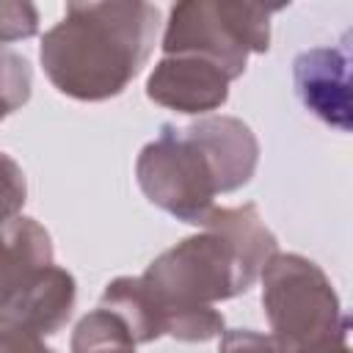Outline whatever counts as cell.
Returning a JSON list of instances; mask_svg holds the SVG:
<instances>
[{
    "mask_svg": "<svg viewBox=\"0 0 353 353\" xmlns=\"http://www.w3.org/2000/svg\"><path fill=\"white\" fill-rule=\"evenodd\" d=\"M201 226L204 234L168 248L141 276L163 334L188 342L221 334L223 317L212 303L245 292L276 254V237L254 204L212 207Z\"/></svg>",
    "mask_w": 353,
    "mask_h": 353,
    "instance_id": "cell-1",
    "label": "cell"
},
{
    "mask_svg": "<svg viewBox=\"0 0 353 353\" xmlns=\"http://www.w3.org/2000/svg\"><path fill=\"white\" fill-rule=\"evenodd\" d=\"M256 154V138L240 119L212 116L188 127L163 124L157 141L143 146L135 174L152 204L201 226L218 193L251 179Z\"/></svg>",
    "mask_w": 353,
    "mask_h": 353,
    "instance_id": "cell-2",
    "label": "cell"
},
{
    "mask_svg": "<svg viewBox=\"0 0 353 353\" xmlns=\"http://www.w3.org/2000/svg\"><path fill=\"white\" fill-rule=\"evenodd\" d=\"M157 33L146 3H72L44 36L41 63L50 80L77 99H108L141 72Z\"/></svg>",
    "mask_w": 353,
    "mask_h": 353,
    "instance_id": "cell-3",
    "label": "cell"
},
{
    "mask_svg": "<svg viewBox=\"0 0 353 353\" xmlns=\"http://www.w3.org/2000/svg\"><path fill=\"white\" fill-rule=\"evenodd\" d=\"M262 303L284 353H347V317L314 262L273 254L265 265Z\"/></svg>",
    "mask_w": 353,
    "mask_h": 353,
    "instance_id": "cell-4",
    "label": "cell"
},
{
    "mask_svg": "<svg viewBox=\"0 0 353 353\" xmlns=\"http://www.w3.org/2000/svg\"><path fill=\"white\" fill-rule=\"evenodd\" d=\"M276 8L243 3H182L171 11L165 55H199L218 63L229 80L243 74L248 52L268 50V17Z\"/></svg>",
    "mask_w": 353,
    "mask_h": 353,
    "instance_id": "cell-5",
    "label": "cell"
},
{
    "mask_svg": "<svg viewBox=\"0 0 353 353\" xmlns=\"http://www.w3.org/2000/svg\"><path fill=\"white\" fill-rule=\"evenodd\" d=\"M74 303V279L55 268L44 265L25 276L3 301H0V323L17 325L36 336L55 334Z\"/></svg>",
    "mask_w": 353,
    "mask_h": 353,
    "instance_id": "cell-6",
    "label": "cell"
},
{
    "mask_svg": "<svg viewBox=\"0 0 353 353\" xmlns=\"http://www.w3.org/2000/svg\"><path fill=\"white\" fill-rule=\"evenodd\" d=\"M229 74L199 55H168L163 58L149 83V99L185 110V113H204L226 102L229 94Z\"/></svg>",
    "mask_w": 353,
    "mask_h": 353,
    "instance_id": "cell-7",
    "label": "cell"
},
{
    "mask_svg": "<svg viewBox=\"0 0 353 353\" xmlns=\"http://www.w3.org/2000/svg\"><path fill=\"white\" fill-rule=\"evenodd\" d=\"M295 91L301 102L325 124L350 130L347 47H317L295 58Z\"/></svg>",
    "mask_w": 353,
    "mask_h": 353,
    "instance_id": "cell-8",
    "label": "cell"
},
{
    "mask_svg": "<svg viewBox=\"0 0 353 353\" xmlns=\"http://www.w3.org/2000/svg\"><path fill=\"white\" fill-rule=\"evenodd\" d=\"M44 265H52V245L36 221L14 218L0 223V301Z\"/></svg>",
    "mask_w": 353,
    "mask_h": 353,
    "instance_id": "cell-9",
    "label": "cell"
},
{
    "mask_svg": "<svg viewBox=\"0 0 353 353\" xmlns=\"http://www.w3.org/2000/svg\"><path fill=\"white\" fill-rule=\"evenodd\" d=\"M102 309L113 312L130 331L132 342H149L163 334L157 312L141 284V279H116L102 295Z\"/></svg>",
    "mask_w": 353,
    "mask_h": 353,
    "instance_id": "cell-10",
    "label": "cell"
},
{
    "mask_svg": "<svg viewBox=\"0 0 353 353\" xmlns=\"http://www.w3.org/2000/svg\"><path fill=\"white\" fill-rule=\"evenodd\" d=\"M72 353H135V342L127 325L113 312L99 306L74 328Z\"/></svg>",
    "mask_w": 353,
    "mask_h": 353,
    "instance_id": "cell-11",
    "label": "cell"
},
{
    "mask_svg": "<svg viewBox=\"0 0 353 353\" xmlns=\"http://www.w3.org/2000/svg\"><path fill=\"white\" fill-rule=\"evenodd\" d=\"M30 97V66L22 55L0 47V119Z\"/></svg>",
    "mask_w": 353,
    "mask_h": 353,
    "instance_id": "cell-12",
    "label": "cell"
},
{
    "mask_svg": "<svg viewBox=\"0 0 353 353\" xmlns=\"http://www.w3.org/2000/svg\"><path fill=\"white\" fill-rule=\"evenodd\" d=\"M22 204H25V174L6 152H0V223L14 221Z\"/></svg>",
    "mask_w": 353,
    "mask_h": 353,
    "instance_id": "cell-13",
    "label": "cell"
},
{
    "mask_svg": "<svg viewBox=\"0 0 353 353\" xmlns=\"http://www.w3.org/2000/svg\"><path fill=\"white\" fill-rule=\"evenodd\" d=\"M218 353H284L279 339L273 334H259L251 328H234L226 331L221 339Z\"/></svg>",
    "mask_w": 353,
    "mask_h": 353,
    "instance_id": "cell-14",
    "label": "cell"
},
{
    "mask_svg": "<svg viewBox=\"0 0 353 353\" xmlns=\"http://www.w3.org/2000/svg\"><path fill=\"white\" fill-rule=\"evenodd\" d=\"M36 33V8L28 3H0V41Z\"/></svg>",
    "mask_w": 353,
    "mask_h": 353,
    "instance_id": "cell-15",
    "label": "cell"
},
{
    "mask_svg": "<svg viewBox=\"0 0 353 353\" xmlns=\"http://www.w3.org/2000/svg\"><path fill=\"white\" fill-rule=\"evenodd\" d=\"M0 353H52V350L44 347L36 334L0 323Z\"/></svg>",
    "mask_w": 353,
    "mask_h": 353,
    "instance_id": "cell-16",
    "label": "cell"
}]
</instances>
